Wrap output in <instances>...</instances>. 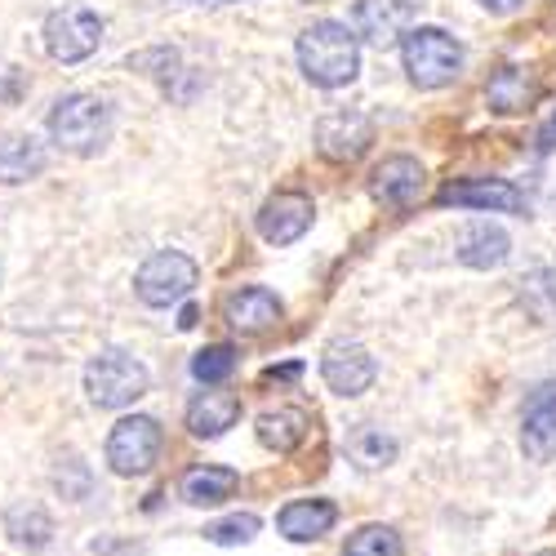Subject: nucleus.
Segmentation results:
<instances>
[{
	"label": "nucleus",
	"instance_id": "nucleus-1",
	"mask_svg": "<svg viewBox=\"0 0 556 556\" xmlns=\"http://www.w3.org/2000/svg\"><path fill=\"white\" fill-rule=\"evenodd\" d=\"M299 67H303V76H307L312 85H320V89H343V85H352L356 72H361V45H356V36H352L343 23H334V18L312 23V27L299 36Z\"/></svg>",
	"mask_w": 556,
	"mask_h": 556
},
{
	"label": "nucleus",
	"instance_id": "nucleus-2",
	"mask_svg": "<svg viewBox=\"0 0 556 556\" xmlns=\"http://www.w3.org/2000/svg\"><path fill=\"white\" fill-rule=\"evenodd\" d=\"M50 138L72 156H94L112 138V108L99 94H67L50 112Z\"/></svg>",
	"mask_w": 556,
	"mask_h": 556
},
{
	"label": "nucleus",
	"instance_id": "nucleus-3",
	"mask_svg": "<svg viewBox=\"0 0 556 556\" xmlns=\"http://www.w3.org/2000/svg\"><path fill=\"white\" fill-rule=\"evenodd\" d=\"M401 59H405V76L419 89H441L463 72L458 40L441 27H409L401 36Z\"/></svg>",
	"mask_w": 556,
	"mask_h": 556
},
{
	"label": "nucleus",
	"instance_id": "nucleus-4",
	"mask_svg": "<svg viewBox=\"0 0 556 556\" xmlns=\"http://www.w3.org/2000/svg\"><path fill=\"white\" fill-rule=\"evenodd\" d=\"M148 388H152L148 365L134 361L121 348H108V352H99L94 361L85 365V392H89V401L103 405V409H125V405H134L138 396H143Z\"/></svg>",
	"mask_w": 556,
	"mask_h": 556
},
{
	"label": "nucleus",
	"instance_id": "nucleus-5",
	"mask_svg": "<svg viewBox=\"0 0 556 556\" xmlns=\"http://www.w3.org/2000/svg\"><path fill=\"white\" fill-rule=\"evenodd\" d=\"M197 276L201 271H197V263L188 254L161 250V254H152L143 267H138L134 290H138V299H143L148 307H174V303H182L197 290Z\"/></svg>",
	"mask_w": 556,
	"mask_h": 556
},
{
	"label": "nucleus",
	"instance_id": "nucleus-6",
	"mask_svg": "<svg viewBox=\"0 0 556 556\" xmlns=\"http://www.w3.org/2000/svg\"><path fill=\"white\" fill-rule=\"evenodd\" d=\"M161 445H165L161 424L148 419V414H129V419H121L108 437V463H112L116 477H143L161 458Z\"/></svg>",
	"mask_w": 556,
	"mask_h": 556
},
{
	"label": "nucleus",
	"instance_id": "nucleus-7",
	"mask_svg": "<svg viewBox=\"0 0 556 556\" xmlns=\"http://www.w3.org/2000/svg\"><path fill=\"white\" fill-rule=\"evenodd\" d=\"M103 40V18L89 5H63L45 18V50L59 63H80L99 50Z\"/></svg>",
	"mask_w": 556,
	"mask_h": 556
},
{
	"label": "nucleus",
	"instance_id": "nucleus-8",
	"mask_svg": "<svg viewBox=\"0 0 556 556\" xmlns=\"http://www.w3.org/2000/svg\"><path fill=\"white\" fill-rule=\"evenodd\" d=\"M320 375H326L330 392H339V396H361V392H369V383H375L379 365H375V356H369L361 343L339 339V343L326 348V356H320Z\"/></svg>",
	"mask_w": 556,
	"mask_h": 556
},
{
	"label": "nucleus",
	"instance_id": "nucleus-9",
	"mask_svg": "<svg viewBox=\"0 0 556 556\" xmlns=\"http://www.w3.org/2000/svg\"><path fill=\"white\" fill-rule=\"evenodd\" d=\"M414 23V5L409 0H356V14H352V36L369 40L375 50H392V45L409 31Z\"/></svg>",
	"mask_w": 556,
	"mask_h": 556
},
{
	"label": "nucleus",
	"instance_id": "nucleus-10",
	"mask_svg": "<svg viewBox=\"0 0 556 556\" xmlns=\"http://www.w3.org/2000/svg\"><path fill=\"white\" fill-rule=\"evenodd\" d=\"M441 205H468V210H490V214H526V197L517 182L507 178H468L441 188Z\"/></svg>",
	"mask_w": 556,
	"mask_h": 556
},
{
	"label": "nucleus",
	"instance_id": "nucleus-11",
	"mask_svg": "<svg viewBox=\"0 0 556 556\" xmlns=\"http://www.w3.org/2000/svg\"><path fill=\"white\" fill-rule=\"evenodd\" d=\"M521 450L534 463L556 458V383H543L530 392L526 414H521Z\"/></svg>",
	"mask_w": 556,
	"mask_h": 556
},
{
	"label": "nucleus",
	"instance_id": "nucleus-12",
	"mask_svg": "<svg viewBox=\"0 0 556 556\" xmlns=\"http://www.w3.org/2000/svg\"><path fill=\"white\" fill-rule=\"evenodd\" d=\"M312 201L303 192H276L263 210H258V237L267 245H294L303 231L312 227Z\"/></svg>",
	"mask_w": 556,
	"mask_h": 556
},
{
	"label": "nucleus",
	"instance_id": "nucleus-13",
	"mask_svg": "<svg viewBox=\"0 0 556 556\" xmlns=\"http://www.w3.org/2000/svg\"><path fill=\"white\" fill-rule=\"evenodd\" d=\"M223 316L231 320V330L241 334H263L281 320V299H276L267 286H245L237 294H227L223 303Z\"/></svg>",
	"mask_w": 556,
	"mask_h": 556
},
{
	"label": "nucleus",
	"instance_id": "nucleus-14",
	"mask_svg": "<svg viewBox=\"0 0 556 556\" xmlns=\"http://www.w3.org/2000/svg\"><path fill=\"white\" fill-rule=\"evenodd\" d=\"M339 521V507L330 498H294L281 507L276 517V530H281L290 543H312V539H326Z\"/></svg>",
	"mask_w": 556,
	"mask_h": 556
},
{
	"label": "nucleus",
	"instance_id": "nucleus-15",
	"mask_svg": "<svg viewBox=\"0 0 556 556\" xmlns=\"http://www.w3.org/2000/svg\"><path fill=\"white\" fill-rule=\"evenodd\" d=\"M369 192H375V201L401 210V205H409L414 197L424 192V165L414 156H388L375 169V178H369Z\"/></svg>",
	"mask_w": 556,
	"mask_h": 556
},
{
	"label": "nucleus",
	"instance_id": "nucleus-16",
	"mask_svg": "<svg viewBox=\"0 0 556 556\" xmlns=\"http://www.w3.org/2000/svg\"><path fill=\"white\" fill-rule=\"evenodd\" d=\"M369 138H375V129H369V121L356 116V112H352V116H348V112L326 116V121H320V129H316V143H320V152H326L330 161H352V156H361Z\"/></svg>",
	"mask_w": 556,
	"mask_h": 556
},
{
	"label": "nucleus",
	"instance_id": "nucleus-17",
	"mask_svg": "<svg viewBox=\"0 0 556 556\" xmlns=\"http://www.w3.org/2000/svg\"><path fill=\"white\" fill-rule=\"evenodd\" d=\"M485 99H490V108H494L498 116L530 112V103L539 99V80H534V72H526V67H503V72L490 76Z\"/></svg>",
	"mask_w": 556,
	"mask_h": 556
},
{
	"label": "nucleus",
	"instance_id": "nucleus-18",
	"mask_svg": "<svg viewBox=\"0 0 556 556\" xmlns=\"http://www.w3.org/2000/svg\"><path fill=\"white\" fill-rule=\"evenodd\" d=\"M237 419H241V396H231V392H201L188 405V428L192 437H205V441L237 428Z\"/></svg>",
	"mask_w": 556,
	"mask_h": 556
},
{
	"label": "nucleus",
	"instance_id": "nucleus-19",
	"mask_svg": "<svg viewBox=\"0 0 556 556\" xmlns=\"http://www.w3.org/2000/svg\"><path fill=\"white\" fill-rule=\"evenodd\" d=\"M507 250H513V241H507V231L477 218L458 231V263L468 267H498L507 258Z\"/></svg>",
	"mask_w": 556,
	"mask_h": 556
},
{
	"label": "nucleus",
	"instance_id": "nucleus-20",
	"mask_svg": "<svg viewBox=\"0 0 556 556\" xmlns=\"http://www.w3.org/2000/svg\"><path fill=\"white\" fill-rule=\"evenodd\" d=\"M241 477L231 468H218V463H205V468H192L188 477H182V498H188L192 507H218L227 503L231 494H237Z\"/></svg>",
	"mask_w": 556,
	"mask_h": 556
},
{
	"label": "nucleus",
	"instance_id": "nucleus-21",
	"mask_svg": "<svg viewBox=\"0 0 556 556\" xmlns=\"http://www.w3.org/2000/svg\"><path fill=\"white\" fill-rule=\"evenodd\" d=\"M303 437H307V414H303V409H294V405H276V409L258 414V441H263L267 450L290 454V450L303 445Z\"/></svg>",
	"mask_w": 556,
	"mask_h": 556
},
{
	"label": "nucleus",
	"instance_id": "nucleus-22",
	"mask_svg": "<svg viewBox=\"0 0 556 556\" xmlns=\"http://www.w3.org/2000/svg\"><path fill=\"white\" fill-rule=\"evenodd\" d=\"M45 169V148L31 134H14L0 143V182H27Z\"/></svg>",
	"mask_w": 556,
	"mask_h": 556
},
{
	"label": "nucleus",
	"instance_id": "nucleus-23",
	"mask_svg": "<svg viewBox=\"0 0 556 556\" xmlns=\"http://www.w3.org/2000/svg\"><path fill=\"white\" fill-rule=\"evenodd\" d=\"M348 454L361 463L365 472H379V468H388V463L396 458V441L388 437V432H379V428H356L352 437H348Z\"/></svg>",
	"mask_w": 556,
	"mask_h": 556
},
{
	"label": "nucleus",
	"instance_id": "nucleus-24",
	"mask_svg": "<svg viewBox=\"0 0 556 556\" xmlns=\"http://www.w3.org/2000/svg\"><path fill=\"white\" fill-rule=\"evenodd\" d=\"M343 556H405V543H401V534L392 526H361L348 539Z\"/></svg>",
	"mask_w": 556,
	"mask_h": 556
},
{
	"label": "nucleus",
	"instance_id": "nucleus-25",
	"mask_svg": "<svg viewBox=\"0 0 556 556\" xmlns=\"http://www.w3.org/2000/svg\"><path fill=\"white\" fill-rule=\"evenodd\" d=\"M258 530H263V521L254 513H237V517H227V521L205 526V539L218 543V547H237V543H250Z\"/></svg>",
	"mask_w": 556,
	"mask_h": 556
},
{
	"label": "nucleus",
	"instance_id": "nucleus-26",
	"mask_svg": "<svg viewBox=\"0 0 556 556\" xmlns=\"http://www.w3.org/2000/svg\"><path fill=\"white\" fill-rule=\"evenodd\" d=\"M5 526H10L14 543H31V547H36V543L50 539V517H45L40 507H10Z\"/></svg>",
	"mask_w": 556,
	"mask_h": 556
},
{
	"label": "nucleus",
	"instance_id": "nucleus-27",
	"mask_svg": "<svg viewBox=\"0 0 556 556\" xmlns=\"http://www.w3.org/2000/svg\"><path fill=\"white\" fill-rule=\"evenodd\" d=\"M231 369H237V352H231L227 343H214V348L197 352V361H192V375H197L201 383H223Z\"/></svg>",
	"mask_w": 556,
	"mask_h": 556
},
{
	"label": "nucleus",
	"instance_id": "nucleus-28",
	"mask_svg": "<svg viewBox=\"0 0 556 556\" xmlns=\"http://www.w3.org/2000/svg\"><path fill=\"white\" fill-rule=\"evenodd\" d=\"M481 5L490 14H513V10H521V0H481Z\"/></svg>",
	"mask_w": 556,
	"mask_h": 556
},
{
	"label": "nucleus",
	"instance_id": "nucleus-29",
	"mask_svg": "<svg viewBox=\"0 0 556 556\" xmlns=\"http://www.w3.org/2000/svg\"><path fill=\"white\" fill-rule=\"evenodd\" d=\"M534 556H556V547H547V552H534Z\"/></svg>",
	"mask_w": 556,
	"mask_h": 556
},
{
	"label": "nucleus",
	"instance_id": "nucleus-30",
	"mask_svg": "<svg viewBox=\"0 0 556 556\" xmlns=\"http://www.w3.org/2000/svg\"><path fill=\"white\" fill-rule=\"evenodd\" d=\"M547 138H556V121H552V129H547Z\"/></svg>",
	"mask_w": 556,
	"mask_h": 556
}]
</instances>
